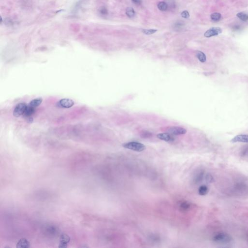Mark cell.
Wrapping results in <instances>:
<instances>
[{
    "label": "cell",
    "instance_id": "12",
    "mask_svg": "<svg viewBox=\"0 0 248 248\" xmlns=\"http://www.w3.org/2000/svg\"><path fill=\"white\" fill-rule=\"evenodd\" d=\"M42 102V98L41 97H38L34 99L32 101H30L29 104H28L32 107L34 108H36L38 106H39Z\"/></svg>",
    "mask_w": 248,
    "mask_h": 248
},
{
    "label": "cell",
    "instance_id": "24",
    "mask_svg": "<svg viewBox=\"0 0 248 248\" xmlns=\"http://www.w3.org/2000/svg\"><path fill=\"white\" fill-rule=\"evenodd\" d=\"M181 16L182 18H185V19H188L189 17V14L188 13V11L185 10V11H183L181 13Z\"/></svg>",
    "mask_w": 248,
    "mask_h": 248
},
{
    "label": "cell",
    "instance_id": "23",
    "mask_svg": "<svg viewBox=\"0 0 248 248\" xmlns=\"http://www.w3.org/2000/svg\"><path fill=\"white\" fill-rule=\"evenodd\" d=\"M206 181L208 183H212L214 181L213 176L210 174H208L206 175Z\"/></svg>",
    "mask_w": 248,
    "mask_h": 248
},
{
    "label": "cell",
    "instance_id": "10",
    "mask_svg": "<svg viewBox=\"0 0 248 248\" xmlns=\"http://www.w3.org/2000/svg\"><path fill=\"white\" fill-rule=\"evenodd\" d=\"M17 248H28L30 247V243L25 238L20 239L17 243Z\"/></svg>",
    "mask_w": 248,
    "mask_h": 248
},
{
    "label": "cell",
    "instance_id": "8",
    "mask_svg": "<svg viewBox=\"0 0 248 248\" xmlns=\"http://www.w3.org/2000/svg\"><path fill=\"white\" fill-rule=\"evenodd\" d=\"M233 143L244 142L248 143V135L240 134L234 137L231 141Z\"/></svg>",
    "mask_w": 248,
    "mask_h": 248
},
{
    "label": "cell",
    "instance_id": "7",
    "mask_svg": "<svg viewBox=\"0 0 248 248\" xmlns=\"http://www.w3.org/2000/svg\"><path fill=\"white\" fill-rule=\"evenodd\" d=\"M70 241V237L67 234H64L61 235L60 238V243L59 245V248H67V245Z\"/></svg>",
    "mask_w": 248,
    "mask_h": 248
},
{
    "label": "cell",
    "instance_id": "14",
    "mask_svg": "<svg viewBox=\"0 0 248 248\" xmlns=\"http://www.w3.org/2000/svg\"><path fill=\"white\" fill-rule=\"evenodd\" d=\"M196 56L198 59L202 63H205L207 60L205 54L201 51H197L196 52Z\"/></svg>",
    "mask_w": 248,
    "mask_h": 248
},
{
    "label": "cell",
    "instance_id": "3",
    "mask_svg": "<svg viewBox=\"0 0 248 248\" xmlns=\"http://www.w3.org/2000/svg\"><path fill=\"white\" fill-rule=\"evenodd\" d=\"M27 105L25 103H20L17 104L13 111V115L15 117H19L21 115H23Z\"/></svg>",
    "mask_w": 248,
    "mask_h": 248
},
{
    "label": "cell",
    "instance_id": "19",
    "mask_svg": "<svg viewBox=\"0 0 248 248\" xmlns=\"http://www.w3.org/2000/svg\"><path fill=\"white\" fill-rule=\"evenodd\" d=\"M158 7L161 11H165L168 8V6L166 3L164 2H161L158 4Z\"/></svg>",
    "mask_w": 248,
    "mask_h": 248
},
{
    "label": "cell",
    "instance_id": "26",
    "mask_svg": "<svg viewBox=\"0 0 248 248\" xmlns=\"http://www.w3.org/2000/svg\"><path fill=\"white\" fill-rule=\"evenodd\" d=\"M5 22L6 24L7 25V26H11L13 24V22L12 20H11L9 18L6 19L5 20Z\"/></svg>",
    "mask_w": 248,
    "mask_h": 248
},
{
    "label": "cell",
    "instance_id": "1",
    "mask_svg": "<svg viewBox=\"0 0 248 248\" xmlns=\"http://www.w3.org/2000/svg\"><path fill=\"white\" fill-rule=\"evenodd\" d=\"M212 240L217 243L228 244L232 240V237L228 234L224 232H220L216 234L212 238Z\"/></svg>",
    "mask_w": 248,
    "mask_h": 248
},
{
    "label": "cell",
    "instance_id": "18",
    "mask_svg": "<svg viewBox=\"0 0 248 248\" xmlns=\"http://www.w3.org/2000/svg\"><path fill=\"white\" fill-rule=\"evenodd\" d=\"M236 16L239 19H240L242 21H246L248 20V15L244 13H238L237 14Z\"/></svg>",
    "mask_w": 248,
    "mask_h": 248
},
{
    "label": "cell",
    "instance_id": "5",
    "mask_svg": "<svg viewBox=\"0 0 248 248\" xmlns=\"http://www.w3.org/2000/svg\"><path fill=\"white\" fill-rule=\"evenodd\" d=\"M222 30L220 27H212L204 34V36L206 37H211L214 36H217L221 33Z\"/></svg>",
    "mask_w": 248,
    "mask_h": 248
},
{
    "label": "cell",
    "instance_id": "22",
    "mask_svg": "<svg viewBox=\"0 0 248 248\" xmlns=\"http://www.w3.org/2000/svg\"><path fill=\"white\" fill-rule=\"evenodd\" d=\"M157 31V30L155 29H143L142 30V32L145 34L150 35L155 33Z\"/></svg>",
    "mask_w": 248,
    "mask_h": 248
},
{
    "label": "cell",
    "instance_id": "15",
    "mask_svg": "<svg viewBox=\"0 0 248 248\" xmlns=\"http://www.w3.org/2000/svg\"><path fill=\"white\" fill-rule=\"evenodd\" d=\"M126 13L129 18H132L135 16V11L131 7H128L126 9Z\"/></svg>",
    "mask_w": 248,
    "mask_h": 248
},
{
    "label": "cell",
    "instance_id": "21",
    "mask_svg": "<svg viewBox=\"0 0 248 248\" xmlns=\"http://www.w3.org/2000/svg\"><path fill=\"white\" fill-rule=\"evenodd\" d=\"M203 177H204V172H199L197 174V175L195 177L196 183H199V182H201L202 180Z\"/></svg>",
    "mask_w": 248,
    "mask_h": 248
},
{
    "label": "cell",
    "instance_id": "25",
    "mask_svg": "<svg viewBox=\"0 0 248 248\" xmlns=\"http://www.w3.org/2000/svg\"><path fill=\"white\" fill-rule=\"evenodd\" d=\"M100 13L102 14V15H106L108 14V10L107 9L104 7H101L100 10Z\"/></svg>",
    "mask_w": 248,
    "mask_h": 248
},
{
    "label": "cell",
    "instance_id": "27",
    "mask_svg": "<svg viewBox=\"0 0 248 248\" xmlns=\"http://www.w3.org/2000/svg\"><path fill=\"white\" fill-rule=\"evenodd\" d=\"M132 2L135 5H140L141 3V0H131Z\"/></svg>",
    "mask_w": 248,
    "mask_h": 248
},
{
    "label": "cell",
    "instance_id": "4",
    "mask_svg": "<svg viewBox=\"0 0 248 248\" xmlns=\"http://www.w3.org/2000/svg\"><path fill=\"white\" fill-rule=\"evenodd\" d=\"M74 105V101L69 98H63L60 100L57 103V105L58 107L62 108L68 109L72 107Z\"/></svg>",
    "mask_w": 248,
    "mask_h": 248
},
{
    "label": "cell",
    "instance_id": "2",
    "mask_svg": "<svg viewBox=\"0 0 248 248\" xmlns=\"http://www.w3.org/2000/svg\"><path fill=\"white\" fill-rule=\"evenodd\" d=\"M123 146L125 148L139 152H142L146 149L145 146L144 144L136 141H131L125 143L123 144Z\"/></svg>",
    "mask_w": 248,
    "mask_h": 248
},
{
    "label": "cell",
    "instance_id": "20",
    "mask_svg": "<svg viewBox=\"0 0 248 248\" xmlns=\"http://www.w3.org/2000/svg\"><path fill=\"white\" fill-rule=\"evenodd\" d=\"M47 233L49 235H54L56 233V229L55 228V227L48 226L47 227Z\"/></svg>",
    "mask_w": 248,
    "mask_h": 248
},
{
    "label": "cell",
    "instance_id": "11",
    "mask_svg": "<svg viewBox=\"0 0 248 248\" xmlns=\"http://www.w3.org/2000/svg\"><path fill=\"white\" fill-rule=\"evenodd\" d=\"M35 108L32 107L30 106H29V105H27L23 115L27 118H31V116L35 112Z\"/></svg>",
    "mask_w": 248,
    "mask_h": 248
},
{
    "label": "cell",
    "instance_id": "9",
    "mask_svg": "<svg viewBox=\"0 0 248 248\" xmlns=\"http://www.w3.org/2000/svg\"><path fill=\"white\" fill-rule=\"evenodd\" d=\"M157 137L161 140L167 142L172 141L174 140V137L172 136V135L169 133H160L157 135Z\"/></svg>",
    "mask_w": 248,
    "mask_h": 248
},
{
    "label": "cell",
    "instance_id": "13",
    "mask_svg": "<svg viewBox=\"0 0 248 248\" xmlns=\"http://www.w3.org/2000/svg\"><path fill=\"white\" fill-rule=\"evenodd\" d=\"M209 191L208 188L206 185H202L200 186L198 189V193L202 196L207 195Z\"/></svg>",
    "mask_w": 248,
    "mask_h": 248
},
{
    "label": "cell",
    "instance_id": "16",
    "mask_svg": "<svg viewBox=\"0 0 248 248\" xmlns=\"http://www.w3.org/2000/svg\"><path fill=\"white\" fill-rule=\"evenodd\" d=\"M221 14L219 13H214L210 16L211 19L214 21H218L220 20L221 18Z\"/></svg>",
    "mask_w": 248,
    "mask_h": 248
},
{
    "label": "cell",
    "instance_id": "17",
    "mask_svg": "<svg viewBox=\"0 0 248 248\" xmlns=\"http://www.w3.org/2000/svg\"><path fill=\"white\" fill-rule=\"evenodd\" d=\"M190 207V204H189V203H188L187 202H184L182 203L180 205V208L181 210H183V211L188 210V209H189Z\"/></svg>",
    "mask_w": 248,
    "mask_h": 248
},
{
    "label": "cell",
    "instance_id": "6",
    "mask_svg": "<svg viewBox=\"0 0 248 248\" xmlns=\"http://www.w3.org/2000/svg\"><path fill=\"white\" fill-rule=\"evenodd\" d=\"M168 132L173 135H180L185 134L187 132L186 129L180 127H171L168 130Z\"/></svg>",
    "mask_w": 248,
    "mask_h": 248
}]
</instances>
